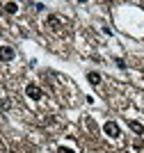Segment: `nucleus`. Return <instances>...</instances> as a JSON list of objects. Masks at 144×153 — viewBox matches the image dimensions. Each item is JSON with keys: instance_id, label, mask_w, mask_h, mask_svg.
<instances>
[{"instance_id": "obj_1", "label": "nucleus", "mask_w": 144, "mask_h": 153, "mask_svg": "<svg viewBox=\"0 0 144 153\" xmlns=\"http://www.w3.org/2000/svg\"><path fill=\"white\" fill-rule=\"evenodd\" d=\"M25 94H28V98H32V101H41V96H44V91H41V87L34 82H30L28 87H25Z\"/></svg>"}, {"instance_id": "obj_8", "label": "nucleus", "mask_w": 144, "mask_h": 153, "mask_svg": "<svg viewBox=\"0 0 144 153\" xmlns=\"http://www.w3.org/2000/svg\"><path fill=\"white\" fill-rule=\"evenodd\" d=\"M0 108H2V110H9V98H0Z\"/></svg>"}, {"instance_id": "obj_2", "label": "nucleus", "mask_w": 144, "mask_h": 153, "mask_svg": "<svg viewBox=\"0 0 144 153\" xmlns=\"http://www.w3.org/2000/svg\"><path fill=\"white\" fill-rule=\"evenodd\" d=\"M103 130H105V135L107 137H119L121 135V130H119V126L114 121H105V126H103Z\"/></svg>"}, {"instance_id": "obj_9", "label": "nucleus", "mask_w": 144, "mask_h": 153, "mask_svg": "<svg viewBox=\"0 0 144 153\" xmlns=\"http://www.w3.org/2000/svg\"><path fill=\"white\" fill-rule=\"evenodd\" d=\"M114 64H117L119 69H126V66H128V64H126V62H124V59H121V57H117V59H114Z\"/></svg>"}, {"instance_id": "obj_4", "label": "nucleus", "mask_w": 144, "mask_h": 153, "mask_svg": "<svg viewBox=\"0 0 144 153\" xmlns=\"http://www.w3.org/2000/svg\"><path fill=\"white\" fill-rule=\"evenodd\" d=\"M87 80L96 87V85H101V73H96V71H89V73H87Z\"/></svg>"}, {"instance_id": "obj_3", "label": "nucleus", "mask_w": 144, "mask_h": 153, "mask_svg": "<svg viewBox=\"0 0 144 153\" xmlns=\"http://www.w3.org/2000/svg\"><path fill=\"white\" fill-rule=\"evenodd\" d=\"M16 57V51H14L12 46H2L0 48V59H5V62H12Z\"/></svg>"}, {"instance_id": "obj_5", "label": "nucleus", "mask_w": 144, "mask_h": 153, "mask_svg": "<svg viewBox=\"0 0 144 153\" xmlns=\"http://www.w3.org/2000/svg\"><path fill=\"white\" fill-rule=\"evenodd\" d=\"M128 126H131V130H135L137 135H142V133H144V126H142L140 121H133V119H131V121H128Z\"/></svg>"}, {"instance_id": "obj_10", "label": "nucleus", "mask_w": 144, "mask_h": 153, "mask_svg": "<svg viewBox=\"0 0 144 153\" xmlns=\"http://www.w3.org/2000/svg\"><path fill=\"white\" fill-rule=\"evenodd\" d=\"M57 153H73V151H71V149H66V146H60V149H57Z\"/></svg>"}, {"instance_id": "obj_7", "label": "nucleus", "mask_w": 144, "mask_h": 153, "mask_svg": "<svg viewBox=\"0 0 144 153\" xmlns=\"http://www.w3.org/2000/svg\"><path fill=\"white\" fill-rule=\"evenodd\" d=\"M5 12L7 14H16L19 12V5H16V2H5Z\"/></svg>"}, {"instance_id": "obj_6", "label": "nucleus", "mask_w": 144, "mask_h": 153, "mask_svg": "<svg viewBox=\"0 0 144 153\" xmlns=\"http://www.w3.org/2000/svg\"><path fill=\"white\" fill-rule=\"evenodd\" d=\"M48 25L53 27V30H60V25H62V21L57 19V16H48Z\"/></svg>"}]
</instances>
